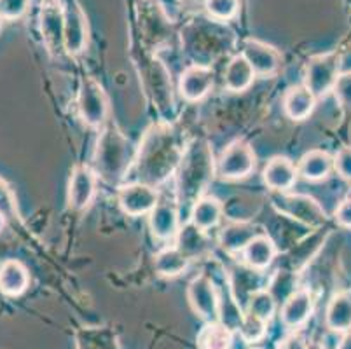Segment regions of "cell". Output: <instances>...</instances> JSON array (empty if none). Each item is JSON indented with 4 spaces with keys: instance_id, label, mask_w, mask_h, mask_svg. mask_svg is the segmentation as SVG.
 <instances>
[{
    "instance_id": "ac0fdd59",
    "label": "cell",
    "mask_w": 351,
    "mask_h": 349,
    "mask_svg": "<svg viewBox=\"0 0 351 349\" xmlns=\"http://www.w3.org/2000/svg\"><path fill=\"white\" fill-rule=\"evenodd\" d=\"M63 28H65V12L56 2H46L40 11V30L51 49L63 47Z\"/></svg>"
},
{
    "instance_id": "ab89813d",
    "label": "cell",
    "mask_w": 351,
    "mask_h": 349,
    "mask_svg": "<svg viewBox=\"0 0 351 349\" xmlns=\"http://www.w3.org/2000/svg\"><path fill=\"white\" fill-rule=\"evenodd\" d=\"M334 169L341 178L351 182V147H344L334 158Z\"/></svg>"
},
{
    "instance_id": "2e32d148",
    "label": "cell",
    "mask_w": 351,
    "mask_h": 349,
    "mask_svg": "<svg viewBox=\"0 0 351 349\" xmlns=\"http://www.w3.org/2000/svg\"><path fill=\"white\" fill-rule=\"evenodd\" d=\"M298 175V168L289 158H273L264 168L263 180L271 191L283 194L295 185Z\"/></svg>"
},
{
    "instance_id": "7402d4cb",
    "label": "cell",
    "mask_w": 351,
    "mask_h": 349,
    "mask_svg": "<svg viewBox=\"0 0 351 349\" xmlns=\"http://www.w3.org/2000/svg\"><path fill=\"white\" fill-rule=\"evenodd\" d=\"M317 98L306 86H293L283 96V108L292 121H304L315 110Z\"/></svg>"
},
{
    "instance_id": "8fae6325",
    "label": "cell",
    "mask_w": 351,
    "mask_h": 349,
    "mask_svg": "<svg viewBox=\"0 0 351 349\" xmlns=\"http://www.w3.org/2000/svg\"><path fill=\"white\" fill-rule=\"evenodd\" d=\"M97 173L89 166H75L69 182V204L73 210H86L97 194Z\"/></svg>"
},
{
    "instance_id": "b9f144b4",
    "label": "cell",
    "mask_w": 351,
    "mask_h": 349,
    "mask_svg": "<svg viewBox=\"0 0 351 349\" xmlns=\"http://www.w3.org/2000/svg\"><path fill=\"white\" fill-rule=\"evenodd\" d=\"M336 220L343 227H351V200H344L336 210Z\"/></svg>"
},
{
    "instance_id": "d4e9b609",
    "label": "cell",
    "mask_w": 351,
    "mask_h": 349,
    "mask_svg": "<svg viewBox=\"0 0 351 349\" xmlns=\"http://www.w3.org/2000/svg\"><path fill=\"white\" fill-rule=\"evenodd\" d=\"M255 79V72L250 63L245 60L243 54H238L228 63V69L224 73V84L229 91L241 93L247 91Z\"/></svg>"
},
{
    "instance_id": "e575fe53",
    "label": "cell",
    "mask_w": 351,
    "mask_h": 349,
    "mask_svg": "<svg viewBox=\"0 0 351 349\" xmlns=\"http://www.w3.org/2000/svg\"><path fill=\"white\" fill-rule=\"evenodd\" d=\"M205 11L208 18L226 23L238 14L239 0H205Z\"/></svg>"
},
{
    "instance_id": "cb8c5ba5",
    "label": "cell",
    "mask_w": 351,
    "mask_h": 349,
    "mask_svg": "<svg viewBox=\"0 0 351 349\" xmlns=\"http://www.w3.org/2000/svg\"><path fill=\"white\" fill-rule=\"evenodd\" d=\"M243 257L248 267L257 269V271H264L269 267L271 262L276 257V246H274L273 239L266 234L258 232L243 250Z\"/></svg>"
},
{
    "instance_id": "f35d334b",
    "label": "cell",
    "mask_w": 351,
    "mask_h": 349,
    "mask_svg": "<svg viewBox=\"0 0 351 349\" xmlns=\"http://www.w3.org/2000/svg\"><path fill=\"white\" fill-rule=\"evenodd\" d=\"M334 93H336V98L339 100V104L348 110H351V72L337 77Z\"/></svg>"
},
{
    "instance_id": "8992f818",
    "label": "cell",
    "mask_w": 351,
    "mask_h": 349,
    "mask_svg": "<svg viewBox=\"0 0 351 349\" xmlns=\"http://www.w3.org/2000/svg\"><path fill=\"white\" fill-rule=\"evenodd\" d=\"M79 115L89 128L104 126L108 115V98L104 88L93 77H84L79 88Z\"/></svg>"
},
{
    "instance_id": "f6af8a7d",
    "label": "cell",
    "mask_w": 351,
    "mask_h": 349,
    "mask_svg": "<svg viewBox=\"0 0 351 349\" xmlns=\"http://www.w3.org/2000/svg\"><path fill=\"white\" fill-rule=\"evenodd\" d=\"M2 21H4V19H2V18H0V28H2Z\"/></svg>"
},
{
    "instance_id": "ba28073f",
    "label": "cell",
    "mask_w": 351,
    "mask_h": 349,
    "mask_svg": "<svg viewBox=\"0 0 351 349\" xmlns=\"http://www.w3.org/2000/svg\"><path fill=\"white\" fill-rule=\"evenodd\" d=\"M219 175L226 180H239L247 178L255 168V154L248 143L232 142L222 152L219 159Z\"/></svg>"
},
{
    "instance_id": "277c9868",
    "label": "cell",
    "mask_w": 351,
    "mask_h": 349,
    "mask_svg": "<svg viewBox=\"0 0 351 349\" xmlns=\"http://www.w3.org/2000/svg\"><path fill=\"white\" fill-rule=\"evenodd\" d=\"M232 34L215 19H197L182 32V40L186 49L197 63L194 65L208 67L210 60L222 53H228L231 47Z\"/></svg>"
},
{
    "instance_id": "d6986e66",
    "label": "cell",
    "mask_w": 351,
    "mask_h": 349,
    "mask_svg": "<svg viewBox=\"0 0 351 349\" xmlns=\"http://www.w3.org/2000/svg\"><path fill=\"white\" fill-rule=\"evenodd\" d=\"M261 271L252 267H236L234 273L231 276V290L232 299H234L236 306L241 309V306H247L248 297L254 292L261 290L263 287V276Z\"/></svg>"
},
{
    "instance_id": "603a6c76",
    "label": "cell",
    "mask_w": 351,
    "mask_h": 349,
    "mask_svg": "<svg viewBox=\"0 0 351 349\" xmlns=\"http://www.w3.org/2000/svg\"><path fill=\"white\" fill-rule=\"evenodd\" d=\"M30 276L20 261H5L0 265V292L5 296H21L28 288Z\"/></svg>"
},
{
    "instance_id": "f546056e",
    "label": "cell",
    "mask_w": 351,
    "mask_h": 349,
    "mask_svg": "<svg viewBox=\"0 0 351 349\" xmlns=\"http://www.w3.org/2000/svg\"><path fill=\"white\" fill-rule=\"evenodd\" d=\"M197 346L199 349H231L232 330L222 322L206 323L197 335Z\"/></svg>"
},
{
    "instance_id": "9c48e42d",
    "label": "cell",
    "mask_w": 351,
    "mask_h": 349,
    "mask_svg": "<svg viewBox=\"0 0 351 349\" xmlns=\"http://www.w3.org/2000/svg\"><path fill=\"white\" fill-rule=\"evenodd\" d=\"M88 18L77 0H72L65 11L63 49L69 54H81L88 46Z\"/></svg>"
},
{
    "instance_id": "484cf974",
    "label": "cell",
    "mask_w": 351,
    "mask_h": 349,
    "mask_svg": "<svg viewBox=\"0 0 351 349\" xmlns=\"http://www.w3.org/2000/svg\"><path fill=\"white\" fill-rule=\"evenodd\" d=\"M222 203L217 197H201L191 210V222L201 230H210L222 219Z\"/></svg>"
},
{
    "instance_id": "6da1fadb",
    "label": "cell",
    "mask_w": 351,
    "mask_h": 349,
    "mask_svg": "<svg viewBox=\"0 0 351 349\" xmlns=\"http://www.w3.org/2000/svg\"><path fill=\"white\" fill-rule=\"evenodd\" d=\"M186 150L168 124H158L147 131L136 152V168L140 182L158 185L178 168Z\"/></svg>"
},
{
    "instance_id": "ee69618b",
    "label": "cell",
    "mask_w": 351,
    "mask_h": 349,
    "mask_svg": "<svg viewBox=\"0 0 351 349\" xmlns=\"http://www.w3.org/2000/svg\"><path fill=\"white\" fill-rule=\"evenodd\" d=\"M309 349H324V348H322V346H311Z\"/></svg>"
},
{
    "instance_id": "f1b7e54d",
    "label": "cell",
    "mask_w": 351,
    "mask_h": 349,
    "mask_svg": "<svg viewBox=\"0 0 351 349\" xmlns=\"http://www.w3.org/2000/svg\"><path fill=\"white\" fill-rule=\"evenodd\" d=\"M191 258L178 248H165L154 257L156 273L162 278H175L189 267Z\"/></svg>"
},
{
    "instance_id": "8d00e7d4",
    "label": "cell",
    "mask_w": 351,
    "mask_h": 349,
    "mask_svg": "<svg viewBox=\"0 0 351 349\" xmlns=\"http://www.w3.org/2000/svg\"><path fill=\"white\" fill-rule=\"evenodd\" d=\"M32 0H0V18L4 21H16L23 18Z\"/></svg>"
},
{
    "instance_id": "7c38bea8",
    "label": "cell",
    "mask_w": 351,
    "mask_h": 349,
    "mask_svg": "<svg viewBox=\"0 0 351 349\" xmlns=\"http://www.w3.org/2000/svg\"><path fill=\"white\" fill-rule=\"evenodd\" d=\"M274 204L280 208V211L290 215L292 219L299 220V222L306 224V226L318 227L322 224H325V220H327L324 208L313 200V197L280 196Z\"/></svg>"
},
{
    "instance_id": "52a82bcc",
    "label": "cell",
    "mask_w": 351,
    "mask_h": 349,
    "mask_svg": "<svg viewBox=\"0 0 351 349\" xmlns=\"http://www.w3.org/2000/svg\"><path fill=\"white\" fill-rule=\"evenodd\" d=\"M187 299H189L193 311L206 323L220 322V299L208 276L194 278L187 288Z\"/></svg>"
},
{
    "instance_id": "4dcf8cb0",
    "label": "cell",
    "mask_w": 351,
    "mask_h": 349,
    "mask_svg": "<svg viewBox=\"0 0 351 349\" xmlns=\"http://www.w3.org/2000/svg\"><path fill=\"white\" fill-rule=\"evenodd\" d=\"M177 248L189 258L201 255L206 250L205 230L197 229L193 222H189L184 229H180V239H178Z\"/></svg>"
},
{
    "instance_id": "836d02e7",
    "label": "cell",
    "mask_w": 351,
    "mask_h": 349,
    "mask_svg": "<svg viewBox=\"0 0 351 349\" xmlns=\"http://www.w3.org/2000/svg\"><path fill=\"white\" fill-rule=\"evenodd\" d=\"M295 281H298V278L293 276L292 273H289V271H278V273L274 274L267 290L274 297L276 304H283L298 290L295 288Z\"/></svg>"
},
{
    "instance_id": "7dc6e473",
    "label": "cell",
    "mask_w": 351,
    "mask_h": 349,
    "mask_svg": "<svg viewBox=\"0 0 351 349\" xmlns=\"http://www.w3.org/2000/svg\"><path fill=\"white\" fill-rule=\"evenodd\" d=\"M203 2H205V0H203Z\"/></svg>"
},
{
    "instance_id": "3957f363",
    "label": "cell",
    "mask_w": 351,
    "mask_h": 349,
    "mask_svg": "<svg viewBox=\"0 0 351 349\" xmlns=\"http://www.w3.org/2000/svg\"><path fill=\"white\" fill-rule=\"evenodd\" d=\"M132 142L116 124H107L95 149V173L108 184H116L126 175L132 161H135Z\"/></svg>"
},
{
    "instance_id": "44dd1931",
    "label": "cell",
    "mask_w": 351,
    "mask_h": 349,
    "mask_svg": "<svg viewBox=\"0 0 351 349\" xmlns=\"http://www.w3.org/2000/svg\"><path fill=\"white\" fill-rule=\"evenodd\" d=\"M332 169H334V158L325 150H311L304 154L298 166V173L308 182L325 180Z\"/></svg>"
},
{
    "instance_id": "d6a6232c",
    "label": "cell",
    "mask_w": 351,
    "mask_h": 349,
    "mask_svg": "<svg viewBox=\"0 0 351 349\" xmlns=\"http://www.w3.org/2000/svg\"><path fill=\"white\" fill-rule=\"evenodd\" d=\"M79 349H119V346L107 328H89L79 334Z\"/></svg>"
},
{
    "instance_id": "7a4b0ae2",
    "label": "cell",
    "mask_w": 351,
    "mask_h": 349,
    "mask_svg": "<svg viewBox=\"0 0 351 349\" xmlns=\"http://www.w3.org/2000/svg\"><path fill=\"white\" fill-rule=\"evenodd\" d=\"M213 178V154L205 140H196L187 147L178 165V201L194 206Z\"/></svg>"
},
{
    "instance_id": "30bf717a",
    "label": "cell",
    "mask_w": 351,
    "mask_h": 349,
    "mask_svg": "<svg viewBox=\"0 0 351 349\" xmlns=\"http://www.w3.org/2000/svg\"><path fill=\"white\" fill-rule=\"evenodd\" d=\"M159 203L158 192L152 185H147L143 182L124 185L119 191V204L123 211L130 217H142L151 213Z\"/></svg>"
},
{
    "instance_id": "83f0119b",
    "label": "cell",
    "mask_w": 351,
    "mask_h": 349,
    "mask_svg": "<svg viewBox=\"0 0 351 349\" xmlns=\"http://www.w3.org/2000/svg\"><path fill=\"white\" fill-rule=\"evenodd\" d=\"M151 89L154 95V101H158L159 112H166L173 108V96H171V82L168 81L166 69L161 62H152L151 67Z\"/></svg>"
},
{
    "instance_id": "74e56055",
    "label": "cell",
    "mask_w": 351,
    "mask_h": 349,
    "mask_svg": "<svg viewBox=\"0 0 351 349\" xmlns=\"http://www.w3.org/2000/svg\"><path fill=\"white\" fill-rule=\"evenodd\" d=\"M0 217H4L5 220H14L18 217L14 194L4 180H0Z\"/></svg>"
},
{
    "instance_id": "1f68e13d",
    "label": "cell",
    "mask_w": 351,
    "mask_h": 349,
    "mask_svg": "<svg viewBox=\"0 0 351 349\" xmlns=\"http://www.w3.org/2000/svg\"><path fill=\"white\" fill-rule=\"evenodd\" d=\"M276 306H278V304H276L274 297L271 296L269 290H267V288H261V290H257V292H254L248 297L245 311L257 316V318L264 320V322L267 323L273 318L274 311H276Z\"/></svg>"
},
{
    "instance_id": "5b68a950",
    "label": "cell",
    "mask_w": 351,
    "mask_h": 349,
    "mask_svg": "<svg viewBox=\"0 0 351 349\" xmlns=\"http://www.w3.org/2000/svg\"><path fill=\"white\" fill-rule=\"evenodd\" d=\"M341 56L337 53H327L309 60L304 73V86L315 98H324L327 93L334 91L339 77Z\"/></svg>"
},
{
    "instance_id": "d590c367",
    "label": "cell",
    "mask_w": 351,
    "mask_h": 349,
    "mask_svg": "<svg viewBox=\"0 0 351 349\" xmlns=\"http://www.w3.org/2000/svg\"><path fill=\"white\" fill-rule=\"evenodd\" d=\"M266 325L267 323L264 320L257 318V316L250 315V313H245L238 326L239 335H241L245 342H250V344L252 342H257L266 335Z\"/></svg>"
},
{
    "instance_id": "60d3db41",
    "label": "cell",
    "mask_w": 351,
    "mask_h": 349,
    "mask_svg": "<svg viewBox=\"0 0 351 349\" xmlns=\"http://www.w3.org/2000/svg\"><path fill=\"white\" fill-rule=\"evenodd\" d=\"M276 349H309V346L302 335L292 334L289 335V337L283 339V341H280L278 348Z\"/></svg>"
},
{
    "instance_id": "ffe728a7",
    "label": "cell",
    "mask_w": 351,
    "mask_h": 349,
    "mask_svg": "<svg viewBox=\"0 0 351 349\" xmlns=\"http://www.w3.org/2000/svg\"><path fill=\"white\" fill-rule=\"evenodd\" d=\"M325 325L336 334L351 332V293H337L328 302L325 311Z\"/></svg>"
},
{
    "instance_id": "7bdbcfd3",
    "label": "cell",
    "mask_w": 351,
    "mask_h": 349,
    "mask_svg": "<svg viewBox=\"0 0 351 349\" xmlns=\"http://www.w3.org/2000/svg\"><path fill=\"white\" fill-rule=\"evenodd\" d=\"M337 349H351V332H348V334H344L343 341L339 342V346H337Z\"/></svg>"
},
{
    "instance_id": "e0dca14e",
    "label": "cell",
    "mask_w": 351,
    "mask_h": 349,
    "mask_svg": "<svg viewBox=\"0 0 351 349\" xmlns=\"http://www.w3.org/2000/svg\"><path fill=\"white\" fill-rule=\"evenodd\" d=\"M313 311V296L306 288H299L282 304V323L289 328H299L308 322Z\"/></svg>"
},
{
    "instance_id": "4fadbf2b",
    "label": "cell",
    "mask_w": 351,
    "mask_h": 349,
    "mask_svg": "<svg viewBox=\"0 0 351 349\" xmlns=\"http://www.w3.org/2000/svg\"><path fill=\"white\" fill-rule=\"evenodd\" d=\"M241 54L250 63L255 75H273L280 69V63H282V56H280L278 51L269 46V44L261 43L257 38H247L243 43Z\"/></svg>"
},
{
    "instance_id": "4316f807",
    "label": "cell",
    "mask_w": 351,
    "mask_h": 349,
    "mask_svg": "<svg viewBox=\"0 0 351 349\" xmlns=\"http://www.w3.org/2000/svg\"><path fill=\"white\" fill-rule=\"evenodd\" d=\"M257 234V229L252 224H231V226L224 227L222 232H220V245H222L226 252H231V254L243 252L245 246Z\"/></svg>"
},
{
    "instance_id": "5bb4252c",
    "label": "cell",
    "mask_w": 351,
    "mask_h": 349,
    "mask_svg": "<svg viewBox=\"0 0 351 349\" xmlns=\"http://www.w3.org/2000/svg\"><path fill=\"white\" fill-rule=\"evenodd\" d=\"M213 86V70L205 65L187 67L180 75V95L187 101H199L210 93Z\"/></svg>"
},
{
    "instance_id": "bcb514c9",
    "label": "cell",
    "mask_w": 351,
    "mask_h": 349,
    "mask_svg": "<svg viewBox=\"0 0 351 349\" xmlns=\"http://www.w3.org/2000/svg\"><path fill=\"white\" fill-rule=\"evenodd\" d=\"M254 349H257V348H254Z\"/></svg>"
},
{
    "instance_id": "9a60e30c",
    "label": "cell",
    "mask_w": 351,
    "mask_h": 349,
    "mask_svg": "<svg viewBox=\"0 0 351 349\" xmlns=\"http://www.w3.org/2000/svg\"><path fill=\"white\" fill-rule=\"evenodd\" d=\"M178 208L170 201H159L154 210L149 213V227L154 238L161 241L175 238L180 232V220H178Z\"/></svg>"
}]
</instances>
